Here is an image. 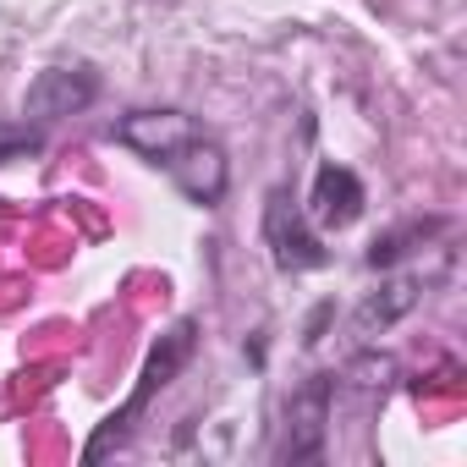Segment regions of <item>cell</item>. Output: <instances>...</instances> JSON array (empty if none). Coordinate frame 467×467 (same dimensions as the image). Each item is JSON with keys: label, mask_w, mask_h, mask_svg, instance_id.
<instances>
[{"label": "cell", "mask_w": 467, "mask_h": 467, "mask_svg": "<svg viewBox=\"0 0 467 467\" xmlns=\"http://www.w3.org/2000/svg\"><path fill=\"white\" fill-rule=\"evenodd\" d=\"M34 154H45V132L34 121H0V165L34 160Z\"/></svg>", "instance_id": "10"}, {"label": "cell", "mask_w": 467, "mask_h": 467, "mask_svg": "<svg viewBox=\"0 0 467 467\" xmlns=\"http://www.w3.org/2000/svg\"><path fill=\"white\" fill-rule=\"evenodd\" d=\"M363 203H368L363 176H358L352 165L325 160V165L314 171V187H308V209H303V214H308L319 231H347V225H358Z\"/></svg>", "instance_id": "6"}, {"label": "cell", "mask_w": 467, "mask_h": 467, "mask_svg": "<svg viewBox=\"0 0 467 467\" xmlns=\"http://www.w3.org/2000/svg\"><path fill=\"white\" fill-rule=\"evenodd\" d=\"M330 401H336V374H308L286 396V429H281V445H275L281 462H319L325 456Z\"/></svg>", "instance_id": "3"}, {"label": "cell", "mask_w": 467, "mask_h": 467, "mask_svg": "<svg viewBox=\"0 0 467 467\" xmlns=\"http://www.w3.org/2000/svg\"><path fill=\"white\" fill-rule=\"evenodd\" d=\"M94 99H99V72H94V67H45V72L23 88V116H28L34 127H50V121L83 116Z\"/></svg>", "instance_id": "5"}, {"label": "cell", "mask_w": 467, "mask_h": 467, "mask_svg": "<svg viewBox=\"0 0 467 467\" xmlns=\"http://www.w3.org/2000/svg\"><path fill=\"white\" fill-rule=\"evenodd\" d=\"M434 231H445V220H412V225H401V231H385V237H374L368 243V270H390L396 259H407L412 248H423Z\"/></svg>", "instance_id": "9"}, {"label": "cell", "mask_w": 467, "mask_h": 467, "mask_svg": "<svg viewBox=\"0 0 467 467\" xmlns=\"http://www.w3.org/2000/svg\"><path fill=\"white\" fill-rule=\"evenodd\" d=\"M265 248H270L275 270H286V275H303V270H325L330 265L314 220L297 209V198L286 187H275L270 203H265Z\"/></svg>", "instance_id": "2"}, {"label": "cell", "mask_w": 467, "mask_h": 467, "mask_svg": "<svg viewBox=\"0 0 467 467\" xmlns=\"http://www.w3.org/2000/svg\"><path fill=\"white\" fill-rule=\"evenodd\" d=\"M187 132H198V127H192V116H182V110H132V116L116 121V143L132 149V154H143L149 165H160Z\"/></svg>", "instance_id": "7"}, {"label": "cell", "mask_w": 467, "mask_h": 467, "mask_svg": "<svg viewBox=\"0 0 467 467\" xmlns=\"http://www.w3.org/2000/svg\"><path fill=\"white\" fill-rule=\"evenodd\" d=\"M418 297H423V281H418V275L385 281L379 292H368V297L352 308V336H358V341H379L396 319H407V314L418 308Z\"/></svg>", "instance_id": "8"}, {"label": "cell", "mask_w": 467, "mask_h": 467, "mask_svg": "<svg viewBox=\"0 0 467 467\" xmlns=\"http://www.w3.org/2000/svg\"><path fill=\"white\" fill-rule=\"evenodd\" d=\"M192 347H198V319H176L165 336H160V347L149 352V363H143V379H138V390L127 396V407H116L99 429H94V440L83 445V462H99L110 445H121L127 434H132V418L154 401V390H165L187 363H192Z\"/></svg>", "instance_id": "1"}, {"label": "cell", "mask_w": 467, "mask_h": 467, "mask_svg": "<svg viewBox=\"0 0 467 467\" xmlns=\"http://www.w3.org/2000/svg\"><path fill=\"white\" fill-rule=\"evenodd\" d=\"M160 165H165V176L176 182V192H182L187 203H198V209H214V203L225 198V187H231L225 149H220L214 138H203V132H187Z\"/></svg>", "instance_id": "4"}]
</instances>
